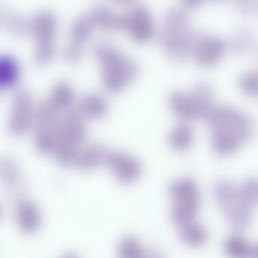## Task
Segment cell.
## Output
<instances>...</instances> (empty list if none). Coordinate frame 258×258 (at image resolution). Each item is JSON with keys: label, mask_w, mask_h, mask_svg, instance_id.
<instances>
[{"label": "cell", "mask_w": 258, "mask_h": 258, "mask_svg": "<svg viewBox=\"0 0 258 258\" xmlns=\"http://www.w3.org/2000/svg\"><path fill=\"white\" fill-rule=\"evenodd\" d=\"M205 120L211 131L213 150L219 156L233 155L254 133L251 118L233 107L214 106Z\"/></svg>", "instance_id": "obj_1"}, {"label": "cell", "mask_w": 258, "mask_h": 258, "mask_svg": "<svg viewBox=\"0 0 258 258\" xmlns=\"http://www.w3.org/2000/svg\"><path fill=\"white\" fill-rule=\"evenodd\" d=\"M197 36L186 10L172 8L164 16L158 43L170 60L182 61L191 56Z\"/></svg>", "instance_id": "obj_2"}, {"label": "cell", "mask_w": 258, "mask_h": 258, "mask_svg": "<svg viewBox=\"0 0 258 258\" xmlns=\"http://www.w3.org/2000/svg\"><path fill=\"white\" fill-rule=\"evenodd\" d=\"M94 55L100 67L102 85L109 93L126 90L138 75L136 63L109 43L96 45Z\"/></svg>", "instance_id": "obj_3"}, {"label": "cell", "mask_w": 258, "mask_h": 258, "mask_svg": "<svg viewBox=\"0 0 258 258\" xmlns=\"http://www.w3.org/2000/svg\"><path fill=\"white\" fill-rule=\"evenodd\" d=\"M214 93L208 83L196 84L190 91L170 93L168 105L173 114L181 121L189 122L196 119L206 118L214 107Z\"/></svg>", "instance_id": "obj_4"}, {"label": "cell", "mask_w": 258, "mask_h": 258, "mask_svg": "<svg viewBox=\"0 0 258 258\" xmlns=\"http://www.w3.org/2000/svg\"><path fill=\"white\" fill-rule=\"evenodd\" d=\"M168 194L172 201L170 217L179 226L196 220L201 205L200 191L197 184L190 178H179L169 185Z\"/></svg>", "instance_id": "obj_5"}, {"label": "cell", "mask_w": 258, "mask_h": 258, "mask_svg": "<svg viewBox=\"0 0 258 258\" xmlns=\"http://www.w3.org/2000/svg\"><path fill=\"white\" fill-rule=\"evenodd\" d=\"M216 202L232 227L242 230L252 220V208L241 198L238 186L229 180L218 181L214 185Z\"/></svg>", "instance_id": "obj_6"}, {"label": "cell", "mask_w": 258, "mask_h": 258, "mask_svg": "<svg viewBox=\"0 0 258 258\" xmlns=\"http://www.w3.org/2000/svg\"><path fill=\"white\" fill-rule=\"evenodd\" d=\"M56 18L50 12L43 11L31 19V35L35 39L34 61L39 66H46L56 53Z\"/></svg>", "instance_id": "obj_7"}, {"label": "cell", "mask_w": 258, "mask_h": 258, "mask_svg": "<svg viewBox=\"0 0 258 258\" xmlns=\"http://www.w3.org/2000/svg\"><path fill=\"white\" fill-rule=\"evenodd\" d=\"M36 107L28 90H18L13 96L9 118L8 129L14 137L26 134L34 125Z\"/></svg>", "instance_id": "obj_8"}, {"label": "cell", "mask_w": 258, "mask_h": 258, "mask_svg": "<svg viewBox=\"0 0 258 258\" xmlns=\"http://www.w3.org/2000/svg\"><path fill=\"white\" fill-rule=\"evenodd\" d=\"M229 50L228 42L214 34H198L191 56L195 62L204 69L214 67L224 58Z\"/></svg>", "instance_id": "obj_9"}, {"label": "cell", "mask_w": 258, "mask_h": 258, "mask_svg": "<svg viewBox=\"0 0 258 258\" xmlns=\"http://www.w3.org/2000/svg\"><path fill=\"white\" fill-rule=\"evenodd\" d=\"M121 31L134 41L145 43L155 36V28L150 12L141 6H136L122 15Z\"/></svg>", "instance_id": "obj_10"}, {"label": "cell", "mask_w": 258, "mask_h": 258, "mask_svg": "<svg viewBox=\"0 0 258 258\" xmlns=\"http://www.w3.org/2000/svg\"><path fill=\"white\" fill-rule=\"evenodd\" d=\"M105 164L116 181L122 185H130L136 183L143 173L140 161L126 152H108Z\"/></svg>", "instance_id": "obj_11"}, {"label": "cell", "mask_w": 258, "mask_h": 258, "mask_svg": "<svg viewBox=\"0 0 258 258\" xmlns=\"http://www.w3.org/2000/svg\"><path fill=\"white\" fill-rule=\"evenodd\" d=\"M94 28L88 16L78 18L71 28L69 41L64 49V56L68 62L76 64L82 60L86 45Z\"/></svg>", "instance_id": "obj_12"}, {"label": "cell", "mask_w": 258, "mask_h": 258, "mask_svg": "<svg viewBox=\"0 0 258 258\" xmlns=\"http://www.w3.org/2000/svg\"><path fill=\"white\" fill-rule=\"evenodd\" d=\"M15 221L22 233L33 235L41 226V213L34 202L28 199H21L15 208Z\"/></svg>", "instance_id": "obj_13"}, {"label": "cell", "mask_w": 258, "mask_h": 258, "mask_svg": "<svg viewBox=\"0 0 258 258\" xmlns=\"http://www.w3.org/2000/svg\"><path fill=\"white\" fill-rule=\"evenodd\" d=\"M108 152L97 143L84 144L79 149L74 167L84 170L97 168L106 163Z\"/></svg>", "instance_id": "obj_14"}, {"label": "cell", "mask_w": 258, "mask_h": 258, "mask_svg": "<svg viewBox=\"0 0 258 258\" xmlns=\"http://www.w3.org/2000/svg\"><path fill=\"white\" fill-rule=\"evenodd\" d=\"M76 109L84 119L98 120L105 117L108 112V105L103 96L90 93L81 99Z\"/></svg>", "instance_id": "obj_15"}, {"label": "cell", "mask_w": 258, "mask_h": 258, "mask_svg": "<svg viewBox=\"0 0 258 258\" xmlns=\"http://www.w3.org/2000/svg\"><path fill=\"white\" fill-rule=\"evenodd\" d=\"M94 28L104 31L121 30L122 15H117L109 9L98 6L87 15Z\"/></svg>", "instance_id": "obj_16"}, {"label": "cell", "mask_w": 258, "mask_h": 258, "mask_svg": "<svg viewBox=\"0 0 258 258\" xmlns=\"http://www.w3.org/2000/svg\"><path fill=\"white\" fill-rule=\"evenodd\" d=\"M181 241L189 247L203 246L208 240V232L205 226L193 220L178 226Z\"/></svg>", "instance_id": "obj_17"}, {"label": "cell", "mask_w": 258, "mask_h": 258, "mask_svg": "<svg viewBox=\"0 0 258 258\" xmlns=\"http://www.w3.org/2000/svg\"><path fill=\"white\" fill-rule=\"evenodd\" d=\"M75 99V90L69 83L59 82L55 84L49 96V103L61 114L72 110Z\"/></svg>", "instance_id": "obj_18"}, {"label": "cell", "mask_w": 258, "mask_h": 258, "mask_svg": "<svg viewBox=\"0 0 258 258\" xmlns=\"http://www.w3.org/2000/svg\"><path fill=\"white\" fill-rule=\"evenodd\" d=\"M59 126H41L36 127L34 143L36 149L43 155H53L58 140H59Z\"/></svg>", "instance_id": "obj_19"}, {"label": "cell", "mask_w": 258, "mask_h": 258, "mask_svg": "<svg viewBox=\"0 0 258 258\" xmlns=\"http://www.w3.org/2000/svg\"><path fill=\"white\" fill-rule=\"evenodd\" d=\"M194 139V131L188 122L181 121L169 134L168 144L176 152H185L192 146Z\"/></svg>", "instance_id": "obj_20"}, {"label": "cell", "mask_w": 258, "mask_h": 258, "mask_svg": "<svg viewBox=\"0 0 258 258\" xmlns=\"http://www.w3.org/2000/svg\"><path fill=\"white\" fill-rule=\"evenodd\" d=\"M1 24L12 35L22 37L31 34V19L16 13L2 12Z\"/></svg>", "instance_id": "obj_21"}, {"label": "cell", "mask_w": 258, "mask_h": 258, "mask_svg": "<svg viewBox=\"0 0 258 258\" xmlns=\"http://www.w3.org/2000/svg\"><path fill=\"white\" fill-rule=\"evenodd\" d=\"M254 34L250 28L241 27L232 34L228 42L229 50L235 55H244L250 52L254 46Z\"/></svg>", "instance_id": "obj_22"}, {"label": "cell", "mask_w": 258, "mask_h": 258, "mask_svg": "<svg viewBox=\"0 0 258 258\" xmlns=\"http://www.w3.org/2000/svg\"><path fill=\"white\" fill-rule=\"evenodd\" d=\"M0 84L2 88H10L17 82L20 75V67L13 57L4 56L1 58Z\"/></svg>", "instance_id": "obj_23"}, {"label": "cell", "mask_w": 258, "mask_h": 258, "mask_svg": "<svg viewBox=\"0 0 258 258\" xmlns=\"http://www.w3.org/2000/svg\"><path fill=\"white\" fill-rule=\"evenodd\" d=\"M223 246L225 252L232 257H244L250 255L251 245L242 235L238 234L229 235Z\"/></svg>", "instance_id": "obj_24"}, {"label": "cell", "mask_w": 258, "mask_h": 258, "mask_svg": "<svg viewBox=\"0 0 258 258\" xmlns=\"http://www.w3.org/2000/svg\"><path fill=\"white\" fill-rule=\"evenodd\" d=\"M117 253L122 258H139L145 256L143 244L134 236L126 235L117 244Z\"/></svg>", "instance_id": "obj_25"}, {"label": "cell", "mask_w": 258, "mask_h": 258, "mask_svg": "<svg viewBox=\"0 0 258 258\" xmlns=\"http://www.w3.org/2000/svg\"><path fill=\"white\" fill-rule=\"evenodd\" d=\"M241 198L253 209L258 206V177L252 176L243 181L238 185Z\"/></svg>", "instance_id": "obj_26"}, {"label": "cell", "mask_w": 258, "mask_h": 258, "mask_svg": "<svg viewBox=\"0 0 258 258\" xmlns=\"http://www.w3.org/2000/svg\"><path fill=\"white\" fill-rule=\"evenodd\" d=\"M238 86L243 94L248 97H258V69H252L240 76Z\"/></svg>", "instance_id": "obj_27"}, {"label": "cell", "mask_w": 258, "mask_h": 258, "mask_svg": "<svg viewBox=\"0 0 258 258\" xmlns=\"http://www.w3.org/2000/svg\"><path fill=\"white\" fill-rule=\"evenodd\" d=\"M2 173L4 179L7 181V184L15 185L19 181V173L16 166L11 162H6L3 164Z\"/></svg>", "instance_id": "obj_28"}, {"label": "cell", "mask_w": 258, "mask_h": 258, "mask_svg": "<svg viewBox=\"0 0 258 258\" xmlns=\"http://www.w3.org/2000/svg\"><path fill=\"white\" fill-rule=\"evenodd\" d=\"M237 7L241 13L251 14L255 13L256 0H236Z\"/></svg>", "instance_id": "obj_29"}, {"label": "cell", "mask_w": 258, "mask_h": 258, "mask_svg": "<svg viewBox=\"0 0 258 258\" xmlns=\"http://www.w3.org/2000/svg\"><path fill=\"white\" fill-rule=\"evenodd\" d=\"M208 1L221 2V1H224V0H182V3H183L184 7L185 8L193 10V9L200 7L201 6L203 5L204 4L208 2Z\"/></svg>", "instance_id": "obj_30"}, {"label": "cell", "mask_w": 258, "mask_h": 258, "mask_svg": "<svg viewBox=\"0 0 258 258\" xmlns=\"http://www.w3.org/2000/svg\"><path fill=\"white\" fill-rule=\"evenodd\" d=\"M250 256L258 257V244L251 246V250H250Z\"/></svg>", "instance_id": "obj_31"}, {"label": "cell", "mask_w": 258, "mask_h": 258, "mask_svg": "<svg viewBox=\"0 0 258 258\" xmlns=\"http://www.w3.org/2000/svg\"><path fill=\"white\" fill-rule=\"evenodd\" d=\"M112 1L120 4H130L134 2V0H112Z\"/></svg>", "instance_id": "obj_32"}, {"label": "cell", "mask_w": 258, "mask_h": 258, "mask_svg": "<svg viewBox=\"0 0 258 258\" xmlns=\"http://www.w3.org/2000/svg\"><path fill=\"white\" fill-rule=\"evenodd\" d=\"M258 13V0H256V4H255V13Z\"/></svg>", "instance_id": "obj_33"}]
</instances>
